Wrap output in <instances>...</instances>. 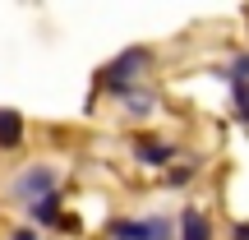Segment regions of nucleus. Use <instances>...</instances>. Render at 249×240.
<instances>
[{"label":"nucleus","instance_id":"1","mask_svg":"<svg viewBox=\"0 0 249 240\" xmlns=\"http://www.w3.org/2000/svg\"><path fill=\"white\" fill-rule=\"evenodd\" d=\"M152 70V51L148 46H129V51H120L116 60L102 70V88L116 92V97H124L129 88H139V79Z\"/></svg>","mask_w":249,"mask_h":240},{"label":"nucleus","instance_id":"2","mask_svg":"<svg viewBox=\"0 0 249 240\" xmlns=\"http://www.w3.org/2000/svg\"><path fill=\"white\" fill-rule=\"evenodd\" d=\"M9 194L18 199V203H28L33 208L37 199H46V194H55V166H28V171H18L14 176V185H9Z\"/></svg>","mask_w":249,"mask_h":240},{"label":"nucleus","instance_id":"3","mask_svg":"<svg viewBox=\"0 0 249 240\" xmlns=\"http://www.w3.org/2000/svg\"><path fill=\"white\" fill-rule=\"evenodd\" d=\"M134 162H139V166L161 171V166H176V162H180V148H176V143H166V139L143 134V139H134Z\"/></svg>","mask_w":249,"mask_h":240},{"label":"nucleus","instance_id":"4","mask_svg":"<svg viewBox=\"0 0 249 240\" xmlns=\"http://www.w3.org/2000/svg\"><path fill=\"white\" fill-rule=\"evenodd\" d=\"M28 213H33L37 226H60V231H74V222L60 213V189H55V194H46V199H37Z\"/></svg>","mask_w":249,"mask_h":240},{"label":"nucleus","instance_id":"5","mask_svg":"<svg viewBox=\"0 0 249 240\" xmlns=\"http://www.w3.org/2000/svg\"><path fill=\"white\" fill-rule=\"evenodd\" d=\"M134 240H176V222L161 213L152 217H134Z\"/></svg>","mask_w":249,"mask_h":240},{"label":"nucleus","instance_id":"6","mask_svg":"<svg viewBox=\"0 0 249 240\" xmlns=\"http://www.w3.org/2000/svg\"><path fill=\"white\" fill-rule=\"evenodd\" d=\"M176 236H180V240H213V222H208L198 208H185V213H180Z\"/></svg>","mask_w":249,"mask_h":240},{"label":"nucleus","instance_id":"7","mask_svg":"<svg viewBox=\"0 0 249 240\" xmlns=\"http://www.w3.org/2000/svg\"><path fill=\"white\" fill-rule=\"evenodd\" d=\"M120 102H124V116H134V120H143V116L157 111V92H148V88H129Z\"/></svg>","mask_w":249,"mask_h":240},{"label":"nucleus","instance_id":"8","mask_svg":"<svg viewBox=\"0 0 249 240\" xmlns=\"http://www.w3.org/2000/svg\"><path fill=\"white\" fill-rule=\"evenodd\" d=\"M23 143V116L18 111H9V107H0V148H18Z\"/></svg>","mask_w":249,"mask_h":240},{"label":"nucleus","instance_id":"9","mask_svg":"<svg viewBox=\"0 0 249 240\" xmlns=\"http://www.w3.org/2000/svg\"><path fill=\"white\" fill-rule=\"evenodd\" d=\"M222 79L231 83V88H235V83H249V51H245V55H231V60H226V74H222Z\"/></svg>","mask_w":249,"mask_h":240},{"label":"nucleus","instance_id":"10","mask_svg":"<svg viewBox=\"0 0 249 240\" xmlns=\"http://www.w3.org/2000/svg\"><path fill=\"white\" fill-rule=\"evenodd\" d=\"M107 240H134V217H116V222H107Z\"/></svg>","mask_w":249,"mask_h":240},{"label":"nucleus","instance_id":"11","mask_svg":"<svg viewBox=\"0 0 249 240\" xmlns=\"http://www.w3.org/2000/svg\"><path fill=\"white\" fill-rule=\"evenodd\" d=\"M231 97H235V116L249 120V83H235V88H231Z\"/></svg>","mask_w":249,"mask_h":240},{"label":"nucleus","instance_id":"12","mask_svg":"<svg viewBox=\"0 0 249 240\" xmlns=\"http://www.w3.org/2000/svg\"><path fill=\"white\" fill-rule=\"evenodd\" d=\"M189 180H194V162H189V166H176V171H171V189H185Z\"/></svg>","mask_w":249,"mask_h":240},{"label":"nucleus","instance_id":"13","mask_svg":"<svg viewBox=\"0 0 249 240\" xmlns=\"http://www.w3.org/2000/svg\"><path fill=\"white\" fill-rule=\"evenodd\" d=\"M9 240H37V231H33V226H18V231L9 236Z\"/></svg>","mask_w":249,"mask_h":240},{"label":"nucleus","instance_id":"14","mask_svg":"<svg viewBox=\"0 0 249 240\" xmlns=\"http://www.w3.org/2000/svg\"><path fill=\"white\" fill-rule=\"evenodd\" d=\"M231 240H249V222H235V231H231Z\"/></svg>","mask_w":249,"mask_h":240}]
</instances>
